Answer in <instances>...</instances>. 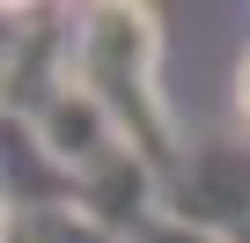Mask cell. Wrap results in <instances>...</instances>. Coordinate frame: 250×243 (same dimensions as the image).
I'll list each match as a JSON object with an SVG mask.
<instances>
[{
    "instance_id": "obj_1",
    "label": "cell",
    "mask_w": 250,
    "mask_h": 243,
    "mask_svg": "<svg viewBox=\"0 0 250 243\" xmlns=\"http://www.w3.org/2000/svg\"><path fill=\"white\" fill-rule=\"evenodd\" d=\"M66 81L103 103V118L133 155H147L155 170H177V133L162 103V30L147 8H88L74 22Z\"/></svg>"
},
{
    "instance_id": "obj_4",
    "label": "cell",
    "mask_w": 250,
    "mask_h": 243,
    "mask_svg": "<svg viewBox=\"0 0 250 243\" xmlns=\"http://www.w3.org/2000/svg\"><path fill=\"white\" fill-rule=\"evenodd\" d=\"M235 110H243V126H250V52H243V66H235Z\"/></svg>"
},
{
    "instance_id": "obj_5",
    "label": "cell",
    "mask_w": 250,
    "mask_h": 243,
    "mask_svg": "<svg viewBox=\"0 0 250 243\" xmlns=\"http://www.w3.org/2000/svg\"><path fill=\"white\" fill-rule=\"evenodd\" d=\"M235 243H250V228H243V236H235Z\"/></svg>"
},
{
    "instance_id": "obj_2",
    "label": "cell",
    "mask_w": 250,
    "mask_h": 243,
    "mask_svg": "<svg viewBox=\"0 0 250 243\" xmlns=\"http://www.w3.org/2000/svg\"><path fill=\"white\" fill-rule=\"evenodd\" d=\"M162 206H169V221L235 243V236L250 228V148H235V140H206V148H191V155L169 170Z\"/></svg>"
},
{
    "instance_id": "obj_3",
    "label": "cell",
    "mask_w": 250,
    "mask_h": 243,
    "mask_svg": "<svg viewBox=\"0 0 250 243\" xmlns=\"http://www.w3.org/2000/svg\"><path fill=\"white\" fill-rule=\"evenodd\" d=\"M133 243H221V236H206V228H184V221H169V214H162V221H155L147 236H133Z\"/></svg>"
}]
</instances>
